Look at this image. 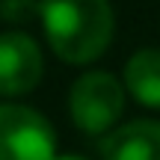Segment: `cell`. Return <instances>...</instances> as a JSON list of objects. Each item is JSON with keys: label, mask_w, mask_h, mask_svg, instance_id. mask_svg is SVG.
Returning a JSON list of instances; mask_svg holds the SVG:
<instances>
[{"label": "cell", "mask_w": 160, "mask_h": 160, "mask_svg": "<svg viewBox=\"0 0 160 160\" xmlns=\"http://www.w3.org/2000/svg\"><path fill=\"white\" fill-rule=\"evenodd\" d=\"M39 21L51 51L65 65L95 62L116 33L110 0H39Z\"/></svg>", "instance_id": "obj_1"}, {"label": "cell", "mask_w": 160, "mask_h": 160, "mask_svg": "<svg viewBox=\"0 0 160 160\" xmlns=\"http://www.w3.org/2000/svg\"><path fill=\"white\" fill-rule=\"evenodd\" d=\"M128 89L110 71H86L71 83L68 92V113L77 131L89 137H104L113 131L125 113Z\"/></svg>", "instance_id": "obj_2"}, {"label": "cell", "mask_w": 160, "mask_h": 160, "mask_svg": "<svg viewBox=\"0 0 160 160\" xmlns=\"http://www.w3.org/2000/svg\"><path fill=\"white\" fill-rule=\"evenodd\" d=\"M57 131L33 107L0 104V160H53Z\"/></svg>", "instance_id": "obj_3"}, {"label": "cell", "mask_w": 160, "mask_h": 160, "mask_svg": "<svg viewBox=\"0 0 160 160\" xmlns=\"http://www.w3.org/2000/svg\"><path fill=\"white\" fill-rule=\"evenodd\" d=\"M42 74H45V57L39 42L21 30L0 33V95H30L39 86Z\"/></svg>", "instance_id": "obj_4"}, {"label": "cell", "mask_w": 160, "mask_h": 160, "mask_svg": "<svg viewBox=\"0 0 160 160\" xmlns=\"http://www.w3.org/2000/svg\"><path fill=\"white\" fill-rule=\"evenodd\" d=\"M101 160H160V122L133 119L113 128L98 142Z\"/></svg>", "instance_id": "obj_5"}, {"label": "cell", "mask_w": 160, "mask_h": 160, "mask_svg": "<svg viewBox=\"0 0 160 160\" xmlns=\"http://www.w3.org/2000/svg\"><path fill=\"white\" fill-rule=\"evenodd\" d=\"M128 95L148 110H160V48H142L125 62L122 74Z\"/></svg>", "instance_id": "obj_6"}, {"label": "cell", "mask_w": 160, "mask_h": 160, "mask_svg": "<svg viewBox=\"0 0 160 160\" xmlns=\"http://www.w3.org/2000/svg\"><path fill=\"white\" fill-rule=\"evenodd\" d=\"M0 18L6 24H27L39 18V0H0Z\"/></svg>", "instance_id": "obj_7"}, {"label": "cell", "mask_w": 160, "mask_h": 160, "mask_svg": "<svg viewBox=\"0 0 160 160\" xmlns=\"http://www.w3.org/2000/svg\"><path fill=\"white\" fill-rule=\"evenodd\" d=\"M53 160H86V157H77V154H62V157H53Z\"/></svg>", "instance_id": "obj_8"}]
</instances>
